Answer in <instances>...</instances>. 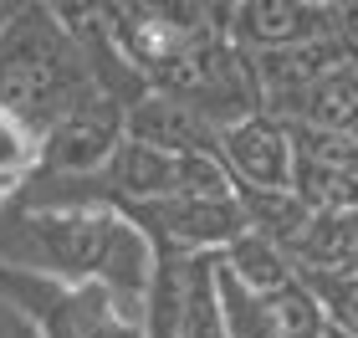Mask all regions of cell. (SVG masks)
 <instances>
[{
  "mask_svg": "<svg viewBox=\"0 0 358 338\" xmlns=\"http://www.w3.org/2000/svg\"><path fill=\"white\" fill-rule=\"evenodd\" d=\"M0 267L108 287L143 318L159 241L118 205H36L15 195L0 211Z\"/></svg>",
  "mask_w": 358,
  "mask_h": 338,
  "instance_id": "6da1fadb",
  "label": "cell"
},
{
  "mask_svg": "<svg viewBox=\"0 0 358 338\" xmlns=\"http://www.w3.org/2000/svg\"><path fill=\"white\" fill-rule=\"evenodd\" d=\"M87 92H97L92 57L67 10L21 6V15L0 31V103L46 139V128H57Z\"/></svg>",
  "mask_w": 358,
  "mask_h": 338,
  "instance_id": "7a4b0ae2",
  "label": "cell"
},
{
  "mask_svg": "<svg viewBox=\"0 0 358 338\" xmlns=\"http://www.w3.org/2000/svg\"><path fill=\"white\" fill-rule=\"evenodd\" d=\"M0 297L26 318L36 338H149L143 318L118 293L92 282H52L0 267Z\"/></svg>",
  "mask_w": 358,
  "mask_h": 338,
  "instance_id": "3957f363",
  "label": "cell"
},
{
  "mask_svg": "<svg viewBox=\"0 0 358 338\" xmlns=\"http://www.w3.org/2000/svg\"><path fill=\"white\" fill-rule=\"evenodd\" d=\"M128 139V103L113 92H87L57 128L41 139V174L46 180H92Z\"/></svg>",
  "mask_w": 358,
  "mask_h": 338,
  "instance_id": "277c9868",
  "label": "cell"
},
{
  "mask_svg": "<svg viewBox=\"0 0 358 338\" xmlns=\"http://www.w3.org/2000/svg\"><path fill=\"white\" fill-rule=\"evenodd\" d=\"M220 164L236 190H292L297 180V128L276 113H251L220 134Z\"/></svg>",
  "mask_w": 358,
  "mask_h": 338,
  "instance_id": "5b68a950",
  "label": "cell"
},
{
  "mask_svg": "<svg viewBox=\"0 0 358 338\" xmlns=\"http://www.w3.org/2000/svg\"><path fill=\"white\" fill-rule=\"evenodd\" d=\"M225 36L246 57L266 52H292V46H313L338 36L333 31V6H302V0H246V6L225 10Z\"/></svg>",
  "mask_w": 358,
  "mask_h": 338,
  "instance_id": "8992f818",
  "label": "cell"
},
{
  "mask_svg": "<svg viewBox=\"0 0 358 338\" xmlns=\"http://www.w3.org/2000/svg\"><path fill=\"white\" fill-rule=\"evenodd\" d=\"M128 139L154 143L164 154H215L220 159V128L200 118L189 103H179L174 92L149 87L143 98L128 103Z\"/></svg>",
  "mask_w": 358,
  "mask_h": 338,
  "instance_id": "52a82bcc",
  "label": "cell"
},
{
  "mask_svg": "<svg viewBox=\"0 0 358 338\" xmlns=\"http://www.w3.org/2000/svg\"><path fill=\"white\" fill-rule=\"evenodd\" d=\"M215 262L256 297H276V293H287V287L302 282V267L292 262V251H282L276 241L256 236V231H246L236 246H225Z\"/></svg>",
  "mask_w": 358,
  "mask_h": 338,
  "instance_id": "ba28073f",
  "label": "cell"
},
{
  "mask_svg": "<svg viewBox=\"0 0 358 338\" xmlns=\"http://www.w3.org/2000/svg\"><path fill=\"white\" fill-rule=\"evenodd\" d=\"M41 174V134L0 103V185L26 190Z\"/></svg>",
  "mask_w": 358,
  "mask_h": 338,
  "instance_id": "9c48e42d",
  "label": "cell"
},
{
  "mask_svg": "<svg viewBox=\"0 0 358 338\" xmlns=\"http://www.w3.org/2000/svg\"><path fill=\"white\" fill-rule=\"evenodd\" d=\"M302 282L317 297L328 328H338L343 338H358V267L353 272H302Z\"/></svg>",
  "mask_w": 358,
  "mask_h": 338,
  "instance_id": "30bf717a",
  "label": "cell"
},
{
  "mask_svg": "<svg viewBox=\"0 0 358 338\" xmlns=\"http://www.w3.org/2000/svg\"><path fill=\"white\" fill-rule=\"evenodd\" d=\"M333 31H338V41H343L348 52L358 57V0H348V6H333Z\"/></svg>",
  "mask_w": 358,
  "mask_h": 338,
  "instance_id": "8fae6325",
  "label": "cell"
},
{
  "mask_svg": "<svg viewBox=\"0 0 358 338\" xmlns=\"http://www.w3.org/2000/svg\"><path fill=\"white\" fill-rule=\"evenodd\" d=\"M0 338H36V333L26 328V318L15 313V308H10L6 297H0Z\"/></svg>",
  "mask_w": 358,
  "mask_h": 338,
  "instance_id": "7c38bea8",
  "label": "cell"
},
{
  "mask_svg": "<svg viewBox=\"0 0 358 338\" xmlns=\"http://www.w3.org/2000/svg\"><path fill=\"white\" fill-rule=\"evenodd\" d=\"M328 338H343V333H338V328H328Z\"/></svg>",
  "mask_w": 358,
  "mask_h": 338,
  "instance_id": "4fadbf2b",
  "label": "cell"
}]
</instances>
